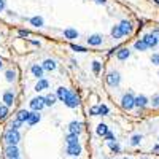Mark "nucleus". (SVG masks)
I'll use <instances>...</instances> for the list:
<instances>
[{
	"label": "nucleus",
	"instance_id": "obj_1",
	"mask_svg": "<svg viewBox=\"0 0 159 159\" xmlns=\"http://www.w3.org/2000/svg\"><path fill=\"white\" fill-rule=\"evenodd\" d=\"M3 140L7 142V147H18V143L21 140V134L19 130H15V129H7L5 134H3Z\"/></svg>",
	"mask_w": 159,
	"mask_h": 159
},
{
	"label": "nucleus",
	"instance_id": "obj_2",
	"mask_svg": "<svg viewBox=\"0 0 159 159\" xmlns=\"http://www.w3.org/2000/svg\"><path fill=\"white\" fill-rule=\"evenodd\" d=\"M29 105H30V110H32V111L40 113V111H42V110L45 108V97L37 96V97H34V99L29 102Z\"/></svg>",
	"mask_w": 159,
	"mask_h": 159
},
{
	"label": "nucleus",
	"instance_id": "obj_3",
	"mask_svg": "<svg viewBox=\"0 0 159 159\" xmlns=\"http://www.w3.org/2000/svg\"><path fill=\"white\" fill-rule=\"evenodd\" d=\"M121 107L124 108V110H132L134 108V94L129 91V92H126V94L123 96V99H121Z\"/></svg>",
	"mask_w": 159,
	"mask_h": 159
},
{
	"label": "nucleus",
	"instance_id": "obj_4",
	"mask_svg": "<svg viewBox=\"0 0 159 159\" xmlns=\"http://www.w3.org/2000/svg\"><path fill=\"white\" fill-rule=\"evenodd\" d=\"M64 103L67 105L69 108H76L78 105H80V97L75 94L73 91H69V94H67V97H65Z\"/></svg>",
	"mask_w": 159,
	"mask_h": 159
},
{
	"label": "nucleus",
	"instance_id": "obj_5",
	"mask_svg": "<svg viewBox=\"0 0 159 159\" xmlns=\"http://www.w3.org/2000/svg\"><path fill=\"white\" fill-rule=\"evenodd\" d=\"M119 83H121V75H119L116 70L115 72H110L107 75V84L111 86V88H118Z\"/></svg>",
	"mask_w": 159,
	"mask_h": 159
},
{
	"label": "nucleus",
	"instance_id": "obj_6",
	"mask_svg": "<svg viewBox=\"0 0 159 159\" xmlns=\"http://www.w3.org/2000/svg\"><path fill=\"white\" fill-rule=\"evenodd\" d=\"M142 40L145 42V45H147L148 48H154L156 45H159V37H157V35H154L153 32H151V34H147Z\"/></svg>",
	"mask_w": 159,
	"mask_h": 159
},
{
	"label": "nucleus",
	"instance_id": "obj_7",
	"mask_svg": "<svg viewBox=\"0 0 159 159\" xmlns=\"http://www.w3.org/2000/svg\"><path fill=\"white\" fill-rule=\"evenodd\" d=\"M118 25H119V30H121V35H123V37L130 35V34H132V30H134V27H132V22H130V21H127V19L121 21Z\"/></svg>",
	"mask_w": 159,
	"mask_h": 159
},
{
	"label": "nucleus",
	"instance_id": "obj_8",
	"mask_svg": "<svg viewBox=\"0 0 159 159\" xmlns=\"http://www.w3.org/2000/svg\"><path fill=\"white\" fill-rule=\"evenodd\" d=\"M67 129H69V134H72V135H80V134H81V130H83V123L72 121V123L67 126Z\"/></svg>",
	"mask_w": 159,
	"mask_h": 159
},
{
	"label": "nucleus",
	"instance_id": "obj_9",
	"mask_svg": "<svg viewBox=\"0 0 159 159\" xmlns=\"http://www.w3.org/2000/svg\"><path fill=\"white\" fill-rule=\"evenodd\" d=\"M88 43H89V46H100L103 43V35H100V34L89 35L88 37Z\"/></svg>",
	"mask_w": 159,
	"mask_h": 159
},
{
	"label": "nucleus",
	"instance_id": "obj_10",
	"mask_svg": "<svg viewBox=\"0 0 159 159\" xmlns=\"http://www.w3.org/2000/svg\"><path fill=\"white\" fill-rule=\"evenodd\" d=\"M21 153L18 147H7L5 148V157L7 159H19Z\"/></svg>",
	"mask_w": 159,
	"mask_h": 159
},
{
	"label": "nucleus",
	"instance_id": "obj_11",
	"mask_svg": "<svg viewBox=\"0 0 159 159\" xmlns=\"http://www.w3.org/2000/svg\"><path fill=\"white\" fill-rule=\"evenodd\" d=\"M15 99H16V97H15V92H13L11 89H8V91L3 92V102H5L3 105H5V107H8V108L13 107V103H15Z\"/></svg>",
	"mask_w": 159,
	"mask_h": 159
},
{
	"label": "nucleus",
	"instance_id": "obj_12",
	"mask_svg": "<svg viewBox=\"0 0 159 159\" xmlns=\"http://www.w3.org/2000/svg\"><path fill=\"white\" fill-rule=\"evenodd\" d=\"M148 97L147 96H143V94H140V96H137V97H134V107H139L140 110L142 108H145L148 105Z\"/></svg>",
	"mask_w": 159,
	"mask_h": 159
},
{
	"label": "nucleus",
	"instance_id": "obj_13",
	"mask_svg": "<svg viewBox=\"0 0 159 159\" xmlns=\"http://www.w3.org/2000/svg\"><path fill=\"white\" fill-rule=\"evenodd\" d=\"M81 151H83V148H81V145L80 143H76V145H70V147H67V153L69 156H75V157H78L80 154H81Z\"/></svg>",
	"mask_w": 159,
	"mask_h": 159
},
{
	"label": "nucleus",
	"instance_id": "obj_14",
	"mask_svg": "<svg viewBox=\"0 0 159 159\" xmlns=\"http://www.w3.org/2000/svg\"><path fill=\"white\" fill-rule=\"evenodd\" d=\"M42 69L46 70V72H52V70L57 69V64H56L54 59H46V61L42 64Z\"/></svg>",
	"mask_w": 159,
	"mask_h": 159
},
{
	"label": "nucleus",
	"instance_id": "obj_15",
	"mask_svg": "<svg viewBox=\"0 0 159 159\" xmlns=\"http://www.w3.org/2000/svg\"><path fill=\"white\" fill-rule=\"evenodd\" d=\"M129 56H130V49H129V48H119V49L116 51L118 61H126V59H129Z\"/></svg>",
	"mask_w": 159,
	"mask_h": 159
},
{
	"label": "nucleus",
	"instance_id": "obj_16",
	"mask_svg": "<svg viewBox=\"0 0 159 159\" xmlns=\"http://www.w3.org/2000/svg\"><path fill=\"white\" fill-rule=\"evenodd\" d=\"M30 72H32V75L37 76L38 80H42V78H43V73H45V70L42 69V65H38V64H32Z\"/></svg>",
	"mask_w": 159,
	"mask_h": 159
},
{
	"label": "nucleus",
	"instance_id": "obj_17",
	"mask_svg": "<svg viewBox=\"0 0 159 159\" xmlns=\"http://www.w3.org/2000/svg\"><path fill=\"white\" fill-rule=\"evenodd\" d=\"M64 37L67 40H70V42H72V40H76L78 38V30L73 29V27H67L64 30Z\"/></svg>",
	"mask_w": 159,
	"mask_h": 159
},
{
	"label": "nucleus",
	"instance_id": "obj_18",
	"mask_svg": "<svg viewBox=\"0 0 159 159\" xmlns=\"http://www.w3.org/2000/svg\"><path fill=\"white\" fill-rule=\"evenodd\" d=\"M48 88H49V81H48L46 78L38 80L37 84H35V91H37V92H42V91H45V89H48Z\"/></svg>",
	"mask_w": 159,
	"mask_h": 159
},
{
	"label": "nucleus",
	"instance_id": "obj_19",
	"mask_svg": "<svg viewBox=\"0 0 159 159\" xmlns=\"http://www.w3.org/2000/svg\"><path fill=\"white\" fill-rule=\"evenodd\" d=\"M29 118H30V111H27V110H19L16 113V119L21 123H27Z\"/></svg>",
	"mask_w": 159,
	"mask_h": 159
},
{
	"label": "nucleus",
	"instance_id": "obj_20",
	"mask_svg": "<svg viewBox=\"0 0 159 159\" xmlns=\"http://www.w3.org/2000/svg\"><path fill=\"white\" fill-rule=\"evenodd\" d=\"M29 22L34 25V27H43V25H45V19L42 18V16H32L30 19H29Z\"/></svg>",
	"mask_w": 159,
	"mask_h": 159
},
{
	"label": "nucleus",
	"instance_id": "obj_21",
	"mask_svg": "<svg viewBox=\"0 0 159 159\" xmlns=\"http://www.w3.org/2000/svg\"><path fill=\"white\" fill-rule=\"evenodd\" d=\"M69 91L70 89H67V88H64V86H61V88H57V91H56V99H59V100H65V97H67V94H69Z\"/></svg>",
	"mask_w": 159,
	"mask_h": 159
},
{
	"label": "nucleus",
	"instance_id": "obj_22",
	"mask_svg": "<svg viewBox=\"0 0 159 159\" xmlns=\"http://www.w3.org/2000/svg\"><path fill=\"white\" fill-rule=\"evenodd\" d=\"M96 132H97V135H100V137H105L108 134V126L107 124H103V123H100V124H97V129H96Z\"/></svg>",
	"mask_w": 159,
	"mask_h": 159
},
{
	"label": "nucleus",
	"instance_id": "obj_23",
	"mask_svg": "<svg viewBox=\"0 0 159 159\" xmlns=\"http://www.w3.org/2000/svg\"><path fill=\"white\" fill-rule=\"evenodd\" d=\"M40 119H42V115L40 113H37V111H32L30 113V118H29V121H27V124L29 126H34V124H37Z\"/></svg>",
	"mask_w": 159,
	"mask_h": 159
},
{
	"label": "nucleus",
	"instance_id": "obj_24",
	"mask_svg": "<svg viewBox=\"0 0 159 159\" xmlns=\"http://www.w3.org/2000/svg\"><path fill=\"white\" fill-rule=\"evenodd\" d=\"M56 94H48L46 97H45V107H52V105L56 103Z\"/></svg>",
	"mask_w": 159,
	"mask_h": 159
},
{
	"label": "nucleus",
	"instance_id": "obj_25",
	"mask_svg": "<svg viewBox=\"0 0 159 159\" xmlns=\"http://www.w3.org/2000/svg\"><path fill=\"white\" fill-rule=\"evenodd\" d=\"M65 143H67V147H70V145H76V143H80V142H78V135L67 134V137H65Z\"/></svg>",
	"mask_w": 159,
	"mask_h": 159
},
{
	"label": "nucleus",
	"instance_id": "obj_26",
	"mask_svg": "<svg viewBox=\"0 0 159 159\" xmlns=\"http://www.w3.org/2000/svg\"><path fill=\"white\" fill-rule=\"evenodd\" d=\"M5 78H7V81H8V83H13V81L16 80V72L13 70V69L7 70V72H5Z\"/></svg>",
	"mask_w": 159,
	"mask_h": 159
},
{
	"label": "nucleus",
	"instance_id": "obj_27",
	"mask_svg": "<svg viewBox=\"0 0 159 159\" xmlns=\"http://www.w3.org/2000/svg\"><path fill=\"white\" fill-rule=\"evenodd\" d=\"M108 148L115 153V154H118V153H121V147H119V143L115 140V142H110L108 143Z\"/></svg>",
	"mask_w": 159,
	"mask_h": 159
},
{
	"label": "nucleus",
	"instance_id": "obj_28",
	"mask_svg": "<svg viewBox=\"0 0 159 159\" xmlns=\"http://www.w3.org/2000/svg\"><path fill=\"white\" fill-rule=\"evenodd\" d=\"M10 115V108L5 107V105H0V121H3L7 119V116Z\"/></svg>",
	"mask_w": 159,
	"mask_h": 159
},
{
	"label": "nucleus",
	"instance_id": "obj_29",
	"mask_svg": "<svg viewBox=\"0 0 159 159\" xmlns=\"http://www.w3.org/2000/svg\"><path fill=\"white\" fill-rule=\"evenodd\" d=\"M134 48L137 49V51H145V49H148V46L145 45V42L140 38V40H137V42L134 43Z\"/></svg>",
	"mask_w": 159,
	"mask_h": 159
},
{
	"label": "nucleus",
	"instance_id": "obj_30",
	"mask_svg": "<svg viewBox=\"0 0 159 159\" xmlns=\"http://www.w3.org/2000/svg\"><path fill=\"white\" fill-rule=\"evenodd\" d=\"M111 37L113 38H116V40H119L123 35H121V30H119V25H113L111 27Z\"/></svg>",
	"mask_w": 159,
	"mask_h": 159
},
{
	"label": "nucleus",
	"instance_id": "obj_31",
	"mask_svg": "<svg viewBox=\"0 0 159 159\" xmlns=\"http://www.w3.org/2000/svg\"><path fill=\"white\" fill-rule=\"evenodd\" d=\"M100 70H102V64L99 61H94L92 62V72H94V75H99Z\"/></svg>",
	"mask_w": 159,
	"mask_h": 159
},
{
	"label": "nucleus",
	"instance_id": "obj_32",
	"mask_svg": "<svg viewBox=\"0 0 159 159\" xmlns=\"http://www.w3.org/2000/svg\"><path fill=\"white\" fill-rule=\"evenodd\" d=\"M97 107H99V116H107V115H108L110 110H108L107 105H103V103H102V105H97Z\"/></svg>",
	"mask_w": 159,
	"mask_h": 159
},
{
	"label": "nucleus",
	"instance_id": "obj_33",
	"mask_svg": "<svg viewBox=\"0 0 159 159\" xmlns=\"http://www.w3.org/2000/svg\"><path fill=\"white\" fill-rule=\"evenodd\" d=\"M142 135L140 134H137V135H134V137H132L130 139V145H132V147H137V145H140V142H142Z\"/></svg>",
	"mask_w": 159,
	"mask_h": 159
},
{
	"label": "nucleus",
	"instance_id": "obj_34",
	"mask_svg": "<svg viewBox=\"0 0 159 159\" xmlns=\"http://www.w3.org/2000/svg\"><path fill=\"white\" fill-rule=\"evenodd\" d=\"M70 48H72V51H76V52H86L88 51L84 46H80V45H70Z\"/></svg>",
	"mask_w": 159,
	"mask_h": 159
},
{
	"label": "nucleus",
	"instance_id": "obj_35",
	"mask_svg": "<svg viewBox=\"0 0 159 159\" xmlns=\"http://www.w3.org/2000/svg\"><path fill=\"white\" fill-rule=\"evenodd\" d=\"M151 105H153V108H159V94H154V96H153Z\"/></svg>",
	"mask_w": 159,
	"mask_h": 159
},
{
	"label": "nucleus",
	"instance_id": "obj_36",
	"mask_svg": "<svg viewBox=\"0 0 159 159\" xmlns=\"http://www.w3.org/2000/svg\"><path fill=\"white\" fill-rule=\"evenodd\" d=\"M21 124H22L21 121H18V119H15V121H11V123H10V129H15V130H18V129L21 127Z\"/></svg>",
	"mask_w": 159,
	"mask_h": 159
},
{
	"label": "nucleus",
	"instance_id": "obj_37",
	"mask_svg": "<svg viewBox=\"0 0 159 159\" xmlns=\"http://www.w3.org/2000/svg\"><path fill=\"white\" fill-rule=\"evenodd\" d=\"M89 115H92V116H99V107H97V105H94V107H91V108H89Z\"/></svg>",
	"mask_w": 159,
	"mask_h": 159
},
{
	"label": "nucleus",
	"instance_id": "obj_38",
	"mask_svg": "<svg viewBox=\"0 0 159 159\" xmlns=\"http://www.w3.org/2000/svg\"><path fill=\"white\" fill-rule=\"evenodd\" d=\"M103 139H105V140H107L108 143H110V142H115V140H116V139H115V134H113V132H108V134H107V135H105Z\"/></svg>",
	"mask_w": 159,
	"mask_h": 159
},
{
	"label": "nucleus",
	"instance_id": "obj_39",
	"mask_svg": "<svg viewBox=\"0 0 159 159\" xmlns=\"http://www.w3.org/2000/svg\"><path fill=\"white\" fill-rule=\"evenodd\" d=\"M18 35H19V37H29L30 32L25 30V29H19V30H18Z\"/></svg>",
	"mask_w": 159,
	"mask_h": 159
},
{
	"label": "nucleus",
	"instance_id": "obj_40",
	"mask_svg": "<svg viewBox=\"0 0 159 159\" xmlns=\"http://www.w3.org/2000/svg\"><path fill=\"white\" fill-rule=\"evenodd\" d=\"M151 62H153L154 65H159V54H153V56H151Z\"/></svg>",
	"mask_w": 159,
	"mask_h": 159
},
{
	"label": "nucleus",
	"instance_id": "obj_41",
	"mask_svg": "<svg viewBox=\"0 0 159 159\" xmlns=\"http://www.w3.org/2000/svg\"><path fill=\"white\" fill-rule=\"evenodd\" d=\"M5 5H7V3H5V0H0V13L5 10Z\"/></svg>",
	"mask_w": 159,
	"mask_h": 159
},
{
	"label": "nucleus",
	"instance_id": "obj_42",
	"mask_svg": "<svg viewBox=\"0 0 159 159\" xmlns=\"http://www.w3.org/2000/svg\"><path fill=\"white\" fill-rule=\"evenodd\" d=\"M29 43H32V45H35V46H40V42H35V40H27Z\"/></svg>",
	"mask_w": 159,
	"mask_h": 159
},
{
	"label": "nucleus",
	"instance_id": "obj_43",
	"mask_svg": "<svg viewBox=\"0 0 159 159\" xmlns=\"http://www.w3.org/2000/svg\"><path fill=\"white\" fill-rule=\"evenodd\" d=\"M153 151H154V153L159 151V145H154V147H153Z\"/></svg>",
	"mask_w": 159,
	"mask_h": 159
},
{
	"label": "nucleus",
	"instance_id": "obj_44",
	"mask_svg": "<svg viewBox=\"0 0 159 159\" xmlns=\"http://www.w3.org/2000/svg\"><path fill=\"white\" fill-rule=\"evenodd\" d=\"M96 2H97V3H102V5H105V3H107V0H96Z\"/></svg>",
	"mask_w": 159,
	"mask_h": 159
},
{
	"label": "nucleus",
	"instance_id": "obj_45",
	"mask_svg": "<svg viewBox=\"0 0 159 159\" xmlns=\"http://www.w3.org/2000/svg\"><path fill=\"white\" fill-rule=\"evenodd\" d=\"M7 15H8V16H16V13H13V11H7Z\"/></svg>",
	"mask_w": 159,
	"mask_h": 159
},
{
	"label": "nucleus",
	"instance_id": "obj_46",
	"mask_svg": "<svg viewBox=\"0 0 159 159\" xmlns=\"http://www.w3.org/2000/svg\"><path fill=\"white\" fill-rule=\"evenodd\" d=\"M3 67V62H2V59H0V69H2Z\"/></svg>",
	"mask_w": 159,
	"mask_h": 159
},
{
	"label": "nucleus",
	"instance_id": "obj_47",
	"mask_svg": "<svg viewBox=\"0 0 159 159\" xmlns=\"http://www.w3.org/2000/svg\"><path fill=\"white\" fill-rule=\"evenodd\" d=\"M154 2H156V3H157V5H159V0H154Z\"/></svg>",
	"mask_w": 159,
	"mask_h": 159
},
{
	"label": "nucleus",
	"instance_id": "obj_48",
	"mask_svg": "<svg viewBox=\"0 0 159 159\" xmlns=\"http://www.w3.org/2000/svg\"><path fill=\"white\" fill-rule=\"evenodd\" d=\"M142 159H148V157H142Z\"/></svg>",
	"mask_w": 159,
	"mask_h": 159
},
{
	"label": "nucleus",
	"instance_id": "obj_49",
	"mask_svg": "<svg viewBox=\"0 0 159 159\" xmlns=\"http://www.w3.org/2000/svg\"><path fill=\"white\" fill-rule=\"evenodd\" d=\"M124 159H127V157H124Z\"/></svg>",
	"mask_w": 159,
	"mask_h": 159
},
{
	"label": "nucleus",
	"instance_id": "obj_50",
	"mask_svg": "<svg viewBox=\"0 0 159 159\" xmlns=\"http://www.w3.org/2000/svg\"><path fill=\"white\" fill-rule=\"evenodd\" d=\"M107 159H110V157H107Z\"/></svg>",
	"mask_w": 159,
	"mask_h": 159
}]
</instances>
